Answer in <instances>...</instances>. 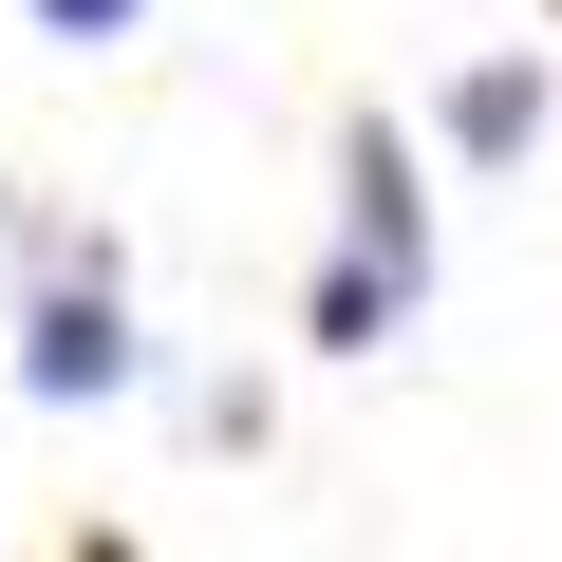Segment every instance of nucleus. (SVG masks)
<instances>
[{"instance_id": "obj_1", "label": "nucleus", "mask_w": 562, "mask_h": 562, "mask_svg": "<svg viewBox=\"0 0 562 562\" xmlns=\"http://www.w3.org/2000/svg\"><path fill=\"white\" fill-rule=\"evenodd\" d=\"M150 375V338H132V281H113V244L76 262V244H38V301H20V394L38 413H113Z\"/></svg>"}, {"instance_id": "obj_2", "label": "nucleus", "mask_w": 562, "mask_h": 562, "mask_svg": "<svg viewBox=\"0 0 562 562\" xmlns=\"http://www.w3.org/2000/svg\"><path fill=\"white\" fill-rule=\"evenodd\" d=\"M338 188H357V225H338V244H375V262L413 281V301H431V188H413L394 113H357V132H338Z\"/></svg>"}, {"instance_id": "obj_3", "label": "nucleus", "mask_w": 562, "mask_h": 562, "mask_svg": "<svg viewBox=\"0 0 562 562\" xmlns=\"http://www.w3.org/2000/svg\"><path fill=\"white\" fill-rule=\"evenodd\" d=\"M450 150H469V169H525V150H543V57H469V76H450Z\"/></svg>"}, {"instance_id": "obj_4", "label": "nucleus", "mask_w": 562, "mask_h": 562, "mask_svg": "<svg viewBox=\"0 0 562 562\" xmlns=\"http://www.w3.org/2000/svg\"><path fill=\"white\" fill-rule=\"evenodd\" d=\"M394 319H413V281H394L375 244H338V262H319V301H301L319 357H394Z\"/></svg>"}, {"instance_id": "obj_5", "label": "nucleus", "mask_w": 562, "mask_h": 562, "mask_svg": "<svg viewBox=\"0 0 562 562\" xmlns=\"http://www.w3.org/2000/svg\"><path fill=\"white\" fill-rule=\"evenodd\" d=\"M132 20H150V0H38V38H76V57H94V38H132Z\"/></svg>"}]
</instances>
